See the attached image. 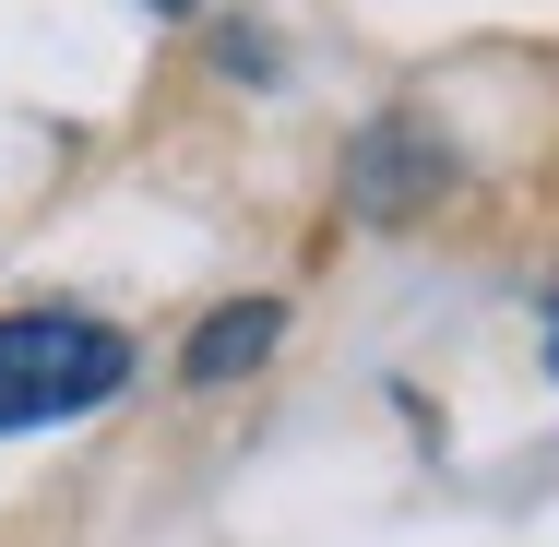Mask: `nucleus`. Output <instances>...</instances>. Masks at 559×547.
I'll return each mask as SVG.
<instances>
[{"instance_id": "nucleus-1", "label": "nucleus", "mask_w": 559, "mask_h": 547, "mask_svg": "<svg viewBox=\"0 0 559 547\" xmlns=\"http://www.w3.org/2000/svg\"><path fill=\"white\" fill-rule=\"evenodd\" d=\"M131 381V333L84 310H0V429H60L96 417Z\"/></svg>"}, {"instance_id": "nucleus-2", "label": "nucleus", "mask_w": 559, "mask_h": 547, "mask_svg": "<svg viewBox=\"0 0 559 547\" xmlns=\"http://www.w3.org/2000/svg\"><path fill=\"white\" fill-rule=\"evenodd\" d=\"M274 333H286L274 298H238V310H215V322L179 345V381H203V393H215V381H238V369H262V357H274Z\"/></svg>"}, {"instance_id": "nucleus-3", "label": "nucleus", "mask_w": 559, "mask_h": 547, "mask_svg": "<svg viewBox=\"0 0 559 547\" xmlns=\"http://www.w3.org/2000/svg\"><path fill=\"white\" fill-rule=\"evenodd\" d=\"M417 191H441V155H429L417 131H369V143H357V203H369V215H405Z\"/></svg>"}, {"instance_id": "nucleus-4", "label": "nucleus", "mask_w": 559, "mask_h": 547, "mask_svg": "<svg viewBox=\"0 0 559 547\" xmlns=\"http://www.w3.org/2000/svg\"><path fill=\"white\" fill-rule=\"evenodd\" d=\"M548 369H559V322H548Z\"/></svg>"}, {"instance_id": "nucleus-5", "label": "nucleus", "mask_w": 559, "mask_h": 547, "mask_svg": "<svg viewBox=\"0 0 559 547\" xmlns=\"http://www.w3.org/2000/svg\"><path fill=\"white\" fill-rule=\"evenodd\" d=\"M155 12H191V0H155Z\"/></svg>"}]
</instances>
